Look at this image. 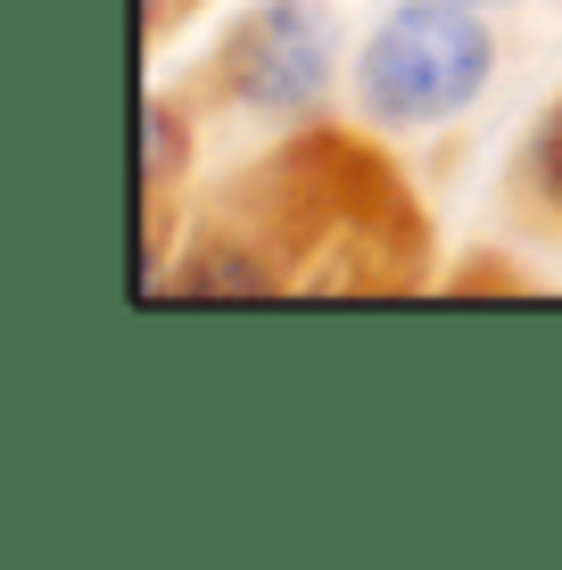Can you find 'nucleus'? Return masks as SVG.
Masks as SVG:
<instances>
[{"mask_svg":"<svg viewBox=\"0 0 562 570\" xmlns=\"http://www.w3.org/2000/svg\"><path fill=\"white\" fill-rule=\"evenodd\" d=\"M390 132L356 125H289L257 157L190 199L183 248L166 257L149 298L216 306V298H414L431 289V207L414 199Z\"/></svg>","mask_w":562,"mask_h":570,"instance_id":"f257e3e1","label":"nucleus"},{"mask_svg":"<svg viewBox=\"0 0 562 570\" xmlns=\"http://www.w3.org/2000/svg\"><path fill=\"white\" fill-rule=\"evenodd\" d=\"M347 26L332 0H248L240 17L207 42V58H190L174 75L183 108L199 125H257L289 132L332 116L347 83Z\"/></svg>","mask_w":562,"mask_h":570,"instance_id":"f03ea898","label":"nucleus"},{"mask_svg":"<svg viewBox=\"0 0 562 570\" xmlns=\"http://www.w3.org/2000/svg\"><path fill=\"white\" fill-rule=\"evenodd\" d=\"M505 33L480 0H390L347 58V108L373 132H438L489 100Z\"/></svg>","mask_w":562,"mask_h":570,"instance_id":"7ed1b4c3","label":"nucleus"},{"mask_svg":"<svg viewBox=\"0 0 562 570\" xmlns=\"http://www.w3.org/2000/svg\"><path fill=\"white\" fill-rule=\"evenodd\" d=\"M199 116L183 108V91L158 83L141 100V257H132V289H158L166 257L183 248V190H199Z\"/></svg>","mask_w":562,"mask_h":570,"instance_id":"20e7f679","label":"nucleus"},{"mask_svg":"<svg viewBox=\"0 0 562 570\" xmlns=\"http://www.w3.org/2000/svg\"><path fill=\"white\" fill-rule=\"evenodd\" d=\"M496 215L538 248H562V91L530 116V132L513 141L505 174H496Z\"/></svg>","mask_w":562,"mask_h":570,"instance_id":"39448f33","label":"nucleus"},{"mask_svg":"<svg viewBox=\"0 0 562 570\" xmlns=\"http://www.w3.org/2000/svg\"><path fill=\"white\" fill-rule=\"evenodd\" d=\"M199 9H207V0H141V58H158Z\"/></svg>","mask_w":562,"mask_h":570,"instance_id":"423d86ee","label":"nucleus"},{"mask_svg":"<svg viewBox=\"0 0 562 570\" xmlns=\"http://www.w3.org/2000/svg\"><path fill=\"white\" fill-rule=\"evenodd\" d=\"M480 9H505V0H480Z\"/></svg>","mask_w":562,"mask_h":570,"instance_id":"0eeeda50","label":"nucleus"}]
</instances>
